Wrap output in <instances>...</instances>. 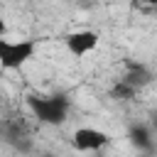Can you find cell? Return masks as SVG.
I'll return each mask as SVG.
<instances>
[{
    "mask_svg": "<svg viewBox=\"0 0 157 157\" xmlns=\"http://www.w3.org/2000/svg\"><path fill=\"white\" fill-rule=\"evenodd\" d=\"M27 108H29V113L39 120V123H44V125H61L66 118H69V98L66 96H61V93H52V96H47V93H34V96H29L27 98Z\"/></svg>",
    "mask_w": 157,
    "mask_h": 157,
    "instance_id": "obj_1",
    "label": "cell"
},
{
    "mask_svg": "<svg viewBox=\"0 0 157 157\" xmlns=\"http://www.w3.org/2000/svg\"><path fill=\"white\" fill-rule=\"evenodd\" d=\"M37 54V42L34 39H0V69L5 71H17L25 64H29Z\"/></svg>",
    "mask_w": 157,
    "mask_h": 157,
    "instance_id": "obj_2",
    "label": "cell"
},
{
    "mask_svg": "<svg viewBox=\"0 0 157 157\" xmlns=\"http://www.w3.org/2000/svg\"><path fill=\"white\" fill-rule=\"evenodd\" d=\"M110 142V135L98 128H76L71 135V145L78 152H98Z\"/></svg>",
    "mask_w": 157,
    "mask_h": 157,
    "instance_id": "obj_3",
    "label": "cell"
},
{
    "mask_svg": "<svg viewBox=\"0 0 157 157\" xmlns=\"http://www.w3.org/2000/svg\"><path fill=\"white\" fill-rule=\"evenodd\" d=\"M98 42H101V37L93 29H76V32H69L66 39H64L69 54H74L78 59L86 56V54H91V52H96L98 49Z\"/></svg>",
    "mask_w": 157,
    "mask_h": 157,
    "instance_id": "obj_4",
    "label": "cell"
},
{
    "mask_svg": "<svg viewBox=\"0 0 157 157\" xmlns=\"http://www.w3.org/2000/svg\"><path fill=\"white\" fill-rule=\"evenodd\" d=\"M128 135H130V142H132L137 150H142V152H150V150H152V145H155L152 132H150V128H147V125H132Z\"/></svg>",
    "mask_w": 157,
    "mask_h": 157,
    "instance_id": "obj_5",
    "label": "cell"
},
{
    "mask_svg": "<svg viewBox=\"0 0 157 157\" xmlns=\"http://www.w3.org/2000/svg\"><path fill=\"white\" fill-rule=\"evenodd\" d=\"M113 96H118V98H123V101H128L130 96H135V88H132V86H128L125 81H118V86L113 88Z\"/></svg>",
    "mask_w": 157,
    "mask_h": 157,
    "instance_id": "obj_6",
    "label": "cell"
},
{
    "mask_svg": "<svg viewBox=\"0 0 157 157\" xmlns=\"http://www.w3.org/2000/svg\"><path fill=\"white\" fill-rule=\"evenodd\" d=\"M5 34H7V22H5V17L0 15V39H2Z\"/></svg>",
    "mask_w": 157,
    "mask_h": 157,
    "instance_id": "obj_7",
    "label": "cell"
},
{
    "mask_svg": "<svg viewBox=\"0 0 157 157\" xmlns=\"http://www.w3.org/2000/svg\"><path fill=\"white\" fill-rule=\"evenodd\" d=\"M37 157H52V155H37Z\"/></svg>",
    "mask_w": 157,
    "mask_h": 157,
    "instance_id": "obj_8",
    "label": "cell"
}]
</instances>
